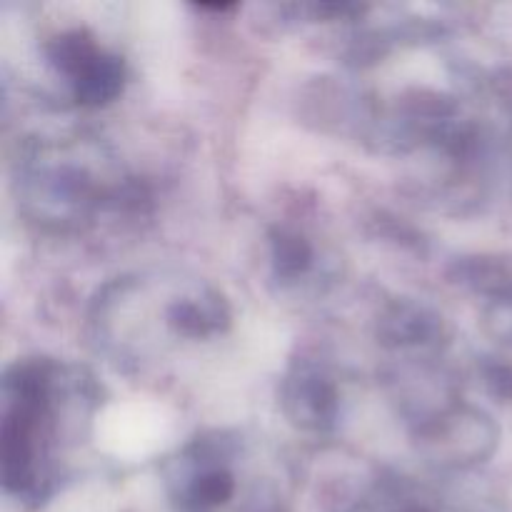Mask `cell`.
Segmentation results:
<instances>
[{
  "instance_id": "30bf717a",
  "label": "cell",
  "mask_w": 512,
  "mask_h": 512,
  "mask_svg": "<svg viewBox=\"0 0 512 512\" xmlns=\"http://www.w3.org/2000/svg\"><path fill=\"white\" fill-rule=\"evenodd\" d=\"M380 512H455L445 508L440 500L428 498V495L418 493L410 485H393L388 498L383 500V510Z\"/></svg>"
},
{
  "instance_id": "3957f363",
  "label": "cell",
  "mask_w": 512,
  "mask_h": 512,
  "mask_svg": "<svg viewBox=\"0 0 512 512\" xmlns=\"http://www.w3.org/2000/svg\"><path fill=\"white\" fill-rule=\"evenodd\" d=\"M238 445L228 435H203L170 460L165 473L175 512H225L238 498Z\"/></svg>"
},
{
  "instance_id": "52a82bcc",
  "label": "cell",
  "mask_w": 512,
  "mask_h": 512,
  "mask_svg": "<svg viewBox=\"0 0 512 512\" xmlns=\"http://www.w3.org/2000/svg\"><path fill=\"white\" fill-rule=\"evenodd\" d=\"M230 323L228 303L220 298L218 290L208 285L190 283L180 290L165 305V325L173 330L178 338L203 340L220 335Z\"/></svg>"
},
{
  "instance_id": "7a4b0ae2",
  "label": "cell",
  "mask_w": 512,
  "mask_h": 512,
  "mask_svg": "<svg viewBox=\"0 0 512 512\" xmlns=\"http://www.w3.org/2000/svg\"><path fill=\"white\" fill-rule=\"evenodd\" d=\"M120 178L95 143H35L20 163V198L30 218L50 228H75L113 203Z\"/></svg>"
},
{
  "instance_id": "ba28073f",
  "label": "cell",
  "mask_w": 512,
  "mask_h": 512,
  "mask_svg": "<svg viewBox=\"0 0 512 512\" xmlns=\"http://www.w3.org/2000/svg\"><path fill=\"white\" fill-rule=\"evenodd\" d=\"M380 338L400 353H430L440 348L443 320L415 300H398L380 320Z\"/></svg>"
},
{
  "instance_id": "9c48e42d",
  "label": "cell",
  "mask_w": 512,
  "mask_h": 512,
  "mask_svg": "<svg viewBox=\"0 0 512 512\" xmlns=\"http://www.w3.org/2000/svg\"><path fill=\"white\" fill-rule=\"evenodd\" d=\"M270 263L275 278L283 283H298L313 270L315 248L298 230L278 228L270 235Z\"/></svg>"
},
{
  "instance_id": "8992f818",
  "label": "cell",
  "mask_w": 512,
  "mask_h": 512,
  "mask_svg": "<svg viewBox=\"0 0 512 512\" xmlns=\"http://www.w3.org/2000/svg\"><path fill=\"white\" fill-rule=\"evenodd\" d=\"M283 410L290 423L310 433H325L335 425L340 393L333 375L315 360H295L283 380Z\"/></svg>"
},
{
  "instance_id": "6da1fadb",
  "label": "cell",
  "mask_w": 512,
  "mask_h": 512,
  "mask_svg": "<svg viewBox=\"0 0 512 512\" xmlns=\"http://www.w3.org/2000/svg\"><path fill=\"white\" fill-rule=\"evenodd\" d=\"M93 383L78 368L48 358L20 360L3 380V485L25 505H38L58 480L55 448L65 418L93 408Z\"/></svg>"
},
{
  "instance_id": "5b68a950",
  "label": "cell",
  "mask_w": 512,
  "mask_h": 512,
  "mask_svg": "<svg viewBox=\"0 0 512 512\" xmlns=\"http://www.w3.org/2000/svg\"><path fill=\"white\" fill-rule=\"evenodd\" d=\"M415 438L423 455L443 468H468L470 463L483 458L488 445L493 443L485 420L463 405H453L445 413L420 423Z\"/></svg>"
},
{
  "instance_id": "277c9868",
  "label": "cell",
  "mask_w": 512,
  "mask_h": 512,
  "mask_svg": "<svg viewBox=\"0 0 512 512\" xmlns=\"http://www.w3.org/2000/svg\"><path fill=\"white\" fill-rule=\"evenodd\" d=\"M45 60L80 105H105L123 90L125 65L83 28L60 30L45 43Z\"/></svg>"
}]
</instances>
